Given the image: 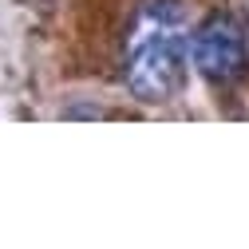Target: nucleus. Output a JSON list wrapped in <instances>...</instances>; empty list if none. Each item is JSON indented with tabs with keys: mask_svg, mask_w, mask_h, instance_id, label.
<instances>
[{
	"mask_svg": "<svg viewBox=\"0 0 249 249\" xmlns=\"http://www.w3.org/2000/svg\"><path fill=\"white\" fill-rule=\"evenodd\" d=\"M190 68V36L178 0H150L139 12L135 32L127 40V87L139 103L162 107L174 103L186 87Z\"/></svg>",
	"mask_w": 249,
	"mask_h": 249,
	"instance_id": "1",
	"label": "nucleus"
},
{
	"mask_svg": "<svg viewBox=\"0 0 249 249\" xmlns=\"http://www.w3.org/2000/svg\"><path fill=\"white\" fill-rule=\"evenodd\" d=\"M194 68L217 83V87H230L237 79H245L249 71V40H245V28L230 16V12H210L198 28H194Z\"/></svg>",
	"mask_w": 249,
	"mask_h": 249,
	"instance_id": "2",
	"label": "nucleus"
}]
</instances>
